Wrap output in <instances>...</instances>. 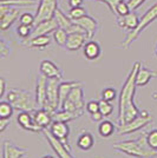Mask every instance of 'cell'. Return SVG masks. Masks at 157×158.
<instances>
[{
	"mask_svg": "<svg viewBox=\"0 0 157 158\" xmlns=\"http://www.w3.org/2000/svg\"><path fill=\"white\" fill-rule=\"evenodd\" d=\"M141 66L139 61H136L128 77L125 79L124 84L121 89L119 97H118V124L123 125L135 119L141 113V110L135 104V92H136V74Z\"/></svg>",
	"mask_w": 157,
	"mask_h": 158,
	"instance_id": "obj_1",
	"label": "cell"
},
{
	"mask_svg": "<svg viewBox=\"0 0 157 158\" xmlns=\"http://www.w3.org/2000/svg\"><path fill=\"white\" fill-rule=\"evenodd\" d=\"M115 151L124 153L134 158H156L157 151L152 150L146 140V132L142 133L136 139H126L112 144Z\"/></svg>",
	"mask_w": 157,
	"mask_h": 158,
	"instance_id": "obj_2",
	"label": "cell"
},
{
	"mask_svg": "<svg viewBox=\"0 0 157 158\" xmlns=\"http://www.w3.org/2000/svg\"><path fill=\"white\" fill-rule=\"evenodd\" d=\"M7 102H10L15 110L33 112L37 110L36 97L27 90L23 89H11L6 93Z\"/></svg>",
	"mask_w": 157,
	"mask_h": 158,
	"instance_id": "obj_3",
	"label": "cell"
},
{
	"mask_svg": "<svg viewBox=\"0 0 157 158\" xmlns=\"http://www.w3.org/2000/svg\"><path fill=\"white\" fill-rule=\"evenodd\" d=\"M156 19H157V2L154 4L151 7H149L148 11L139 18L138 26L136 27L135 30H132V31L129 32V34L126 35V38L124 39V41L122 43V47L125 48V50H128L131 43L137 39L138 37H139V34L143 32L144 30L149 26L151 23H154Z\"/></svg>",
	"mask_w": 157,
	"mask_h": 158,
	"instance_id": "obj_4",
	"label": "cell"
},
{
	"mask_svg": "<svg viewBox=\"0 0 157 158\" xmlns=\"http://www.w3.org/2000/svg\"><path fill=\"white\" fill-rule=\"evenodd\" d=\"M151 122H152V116L148 111L142 110L137 117L135 119H132L131 122L126 123V124H123V125H118L117 133L119 136L130 135V133H134V132L138 131V130H142L148 124H150Z\"/></svg>",
	"mask_w": 157,
	"mask_h": 158,
	"instance_id": "obj_5",
	"label": "cell"
},
{
	"mask_svg": "<svg viewBox=\"0 0 157 158\" xmlns=\"http://www.w3.org/2000/svg\"><path fill=\"white\" fill-rule=\"evenodd\" d=\"M85 102H84V91L83 85L74 86L71 90L69 97L64 102L62 110H69L73 112H82L84 113L85 109Z\"/></svg>",
	"mask_w": 157,
	"mask_h": 158,
	"instance_id": "obj_6",
	"label": "cell"
},
{
	"mask_svg": "<svg viewBox=\"0 0 157 158\" xmlns=\"http://www.w3.org/2000/svg\"><path fill=\"white\" fill-rule=\"evenodd\" d=\"M62 79L47 78V102L43 109H45L50 113L58 111L59 107V84Z\"/></svg>",
	"mask_w": 157,
	"mask_h": 158,
	"instance_id": "obj_7",
	"label": "cell"
},
{
	"mask_svg": "<svg viewBox=\"0 0 157 158\" xmlns=\"http://www.w3.org/2000/svg\"><path fill=\"white\" fill-rule=\"evenodd\" d=\"M57 8H58V0H40L38 10L34 15L36 17L34 25L39 24L41 21L54 18Z\"/></svg>",
	"mask_w": 157,
	"mask_h": 158,
	"instance_id": "obj_8",
	"label": "cell"
},
{
	"mask_svg": "<svg viewBox=\"0 0 157 158\" xmlns=\"http://www.w3.org/2000/svg\"><path fill=\"white\" fill-rule=\"evenodd\" d=\"M41 133H43L44 138L47 140V143L52 148V150L54 151V153L57 155L58 158H74L72 156V152L58 138H56L52 133L50 132L49 129H44L41 131Z\"/></svg>",
	"mask_w": 157,
	"mask_h": 158,
	"instance_id": "obj_9",
	"label": "cell"
},
{
	"mask_svg": "<svg viewBox=\"0 0 157 158\" xmlns=\"http://www.w3.org/2000/svg\"><path fill=\"white\" fill-rule=\"evenodd\" d=\"M49 130L56 138H58L72 152V148L70 145V127L67 125V123L53 120L52 124L49 127Z\"/></svg>",
	"mask_w": 157,
	"mask_h": 158,
	"instance_id": "obj_10",
	"label": "cell"
},
{
	"mask_svg": "<svg viewBox=\"0 0 157 158\" xmlns=\"http://www.w3.org/2000/svg\"><path fill=\"white\" fill-rule=\"evenodd\" d=\"M18 18H19L18 7L0 5V27H1V31L8 30Z\"/></svg>",
	"mask_w": 157,
	"mask_h": 158,
	"instance_id": "obj_11",
	"label": "cell"
},
{
	"mask_svg": "<svg viewBox=\"0 0 157 158\" xmlns=\"http://www.w3.org/2000/svg\"><path fill=\"white\" fill-rule=\"evenodd\" d=\"M36 103L38 109H43L47 102V78L40 73L36 83Z\"/></svg>",
	"mask_w": 157,
	"mask_h": 158,
	"instance_id": "obj_12",
	"label": "cell"
},
{
	"mask_svg": "<svg viewBox=\"0 0 157 158\" xmlns=\"http://www.w3.org/2000/svg\"><path fill=\"white\" fill-rule=\"evenodd\" d=\"M17 122L24 130L31 132H41L43 129L36 124L34 119H33L32 112L27 111H20L17 116Z\"/></svg>",
	"mask_w": 157,
	"mask_h": 158,
	"instance_id": "obj_13",
	"label": "cell"
},
{
	"mask_svg": "<svg viewBox=\"0 0 157 158\" xmlns=\"http://www.w3.org/2000/svg\"><path fill=\"white\" fill-rule=\"evenodd\" d=\"M58 27V23H57V20L54 19V18L45 20V21H41L39 24L34 25L33 32L30 38H34V37H38V35H47L50 33L54 32Z\"/></svg>",
	"mask_w": 157,
	"mask_h": 158,
	"instance_id": "obj_14",
	"label": "cell"
},
{
	"mask_svg": "<svg viewBox=\"0 0 157 158\" xmlns=\"http://www.w3.org/2000/svg\"><path fill=\"white\" fill-rule=\"evenodd\" d=\"M39 70L40 73L44 74L46 78L63 79V71L51 60H43L39 65Z\"/></svg>",
	"mask_w": 157,
	"mask_h": 158,
	"instance_id": "obj_15",
	"label": "cell"
},
{
	"mask_svg": "<svg viewBox=\"0 0 157 158\" xmlns=\"http://www.w3.org/2000/svg\"><path fill=\"white\" fill-rule=\"evenodd\" d=\"M89 39L86 33H69L65 48L69 51H78L85 45L86 40Z\"/></svg>",
	"mask_w": 157,
	"mask_h": 158,
	"instance_id": "obj_16",
	"label": "cell"
},
{
	"mask_svg": "<svg viewBox=\"0 0 157 158\" xmlns=\"http://www.w3.org/2000/svg\"><path fill=\"white\" fill-rule=\"evenodd\" d=\"M33 119L36 122V124L40 126L43 130L44 129H49L50 125L53 122V114L45 110V109H37L32 112Z\"/></svg>",
	"mask_w": 157,
	"mask_h": 158,
	"instance_id": "obj_17",
	"label": "cell"
},
{
	"mask_svg": "<svg viewBox=\"0 0 157 158\" xmlns=\"http://www.w3.org/2000/svg\"><path fill=\"white\" fill-rule=\"evenodd\" d=\"M73 21L85 31L89 39H92V38H93V35H95L96 32H97V27H98L97 21L93 19L92 17L87 15V14L84 15L83 18H80V19H76V20H73Z\"/></svg>",
	"mask_w": 157,
	"mask_h": 158,
	"instance_id": "obj_18",
	"label": "cell"
},
{
	"mask_svg": "<svg viewBox=\"0 0 157 158\" xmlns=\"http://www.w3.org/2000/svg\"><path fill=\"white\" fill-rule=\"evenodd\" d=\"M51 44V38L47 35H38L34 38H27L23 39L21 45L28 48H44Z\"/></svg>",
	"mask_w": 157,
	"mask_h": 158,
	"instance_id": "obj_19",
	"label": "cell"
},
{
	"mask_svg": "<svg viewBox=\"0 0 157 158\" xmlns=\"http://www.w3.org/2000/svg\"><path fill=\"white\" fill-rule=\"evenodd\" d=\"M138 23H139V18L135 12L131 11L130 13H128L126 15L123 17H118L117 18V24L119 27L128 30V31H132L138 26Z\"/></svg>",
	"mask_w": 157,
	"mask_h": 158,
	"instance_id": "obj_20",
	"label": "cell"
},
{
	"mask_svg": "<svg viewBox=\"0 0 157 158\" xmlns=\"http://www.w3.org/2000/svg\"><path fill=\"white\" fill-rule=\"evenodd\" d=\"M157 78V71L155 70H149L146 67L139 66L137 71V74H136V85L137 86H145L148 85V83L150 81L151 79Z\"/></svg>",
	"mask_w": 157,
	"mask_h": 158,
	"instance_id": "obj_21",
	"label": "cell"
},
{
	"mask_svg": "<svg viewBox=\"0 0 157 158\" xmlns=\"http://www.w3.org/2000/svg\"><path fill=\"white\" fill-rule=\"evenodd\" d=\"M78 85H83L82 81H60L59 84V107L58 110H62L63 107V104L65 102L69 94L71 92V90L74 87V86Z\"/></svg>",
	"mask_w": 157,
	"mask_h": 158,
	"instance_id": "obj_22",
	"label": "cell"
},
{
	"mask_svg": "<svg viewBox=\"0 0 157 158\" xmlns=\"http://www.w3.org/2000/svg\"><path fill=\"white\" fill-rule=\"evenodd\" d=\"M2 150L7 153L8 158H24L27 155L26 149L19 148V146L14 145L10 140H4V143H2Z\"/></svg>",
	"mask_w": 157,
	"mask_h": 158,
	"instance_id": "obj_23",
	"label": "cell"
},
{
	"mask_svg": "<svg viewBox=\"0 0 157 158\" xmlns=\"http://www.w3.org/2000/svg\"><path fill=\"white\" fill-rule=\"evenodd\" d=\"M83 53L87 60L98 59L100 56V46L97 41L90 39L89 41H86L85 45L83 46Z\"/></svg>",
	"mask_w": 157,
	"mask_h": 158,
	"instance_id": "obj_24",
	"label": "cell"
},
{
	"mask_svg": "<svg viewBox=\"0 0 157 158\" xmlns=\"http://www.w3.org/2000/svg\"><path fill=\"white\" fill-rule=\"evenodd\" d=\"M95 145V138L93 135L89 131H83L77 138V146L83 151L91 150Z\"/></svg>",
	"mask_w": 157,
	"mask_h": 158,
	"instance_id": "obj_25",
	"label": "cell"
},
{
	"mask_svg": "<svg viewBox=\"0 0 157 158\" xmlns=\"http://www.w3.org/2000/svg\"><path fill=\"white\" fill-rule=\"evenodd\" d=\"M82 112H73L69 110H58L53 113V120L57 122H63V123H69L72 120H76L79 117H82Z\"/></svg>",
	"mask_w": 157,
	"mask_h": 158,
	"instance_id": "obj_26",
	"label": "cell"
},
{
	"mask_svg": "<svg viewBox=\"0 0 157 158\" xmlns=\"http://www.w3.org/2000/svg\"><path fill=\"white\" fill-rule=\"evenodd\" d=\"M54 19L57 20V23H58V26L62 27V28H64L67 31L71 30V27L74 25V21L73 19L70 18V15H66L60 8H57V11H56V14H54Z\"/></svg>",
	"mask_w": 157,
	"mask_h": 158,
	"instance_id": "obj_27",
	"label": "cell"
},
{
	"mask_svg": "<svg viewBox=\"0 0 157 158\" xmlns=\"http://www.w3.org/2000/svg\"><path fill=\"white\" fill-rule=\"evenodd\" d=\"M116 131V125L110 120H102L99 122L98 133L102 138H109Z\"/></svg>",
	"mask_w": 157,
	"mask_h": 158,
	"instance_id": "obj_28",
	"label": "cell"
},
{
	"mask_svg": "<svg viewBox=\"0 0 157 158\" xmlns=\"http://www.w3.org/2000/svg\"><path fill=\"white\" fill-rule=\"evenodd\" d=\"M37 4V1L34 0H0V5H5V6H12V7H28L34 6Z\"/></svg>",
	"mask_w": 157,
	"mask_h": 158,
	"instance_id": "obj_29",
	"label": "cell"
},
{
	"mask_svg": "<svg viewBox=\"0 0 157 158\" xmlns=\"http://www.w3.org/2000/svg\"><path fill=\"white\" fill-rule=\"evenodd\" d=\"M67 37H69V33L66 30L62 28V27H58L54 32H53V39L56 41V44L58 46L65 47L66 41H67Z\"/></svg>",
	"mask_w": 157,
	"mask_h": 158,
	"instance_id": "obj_30",
	"label": "cell"
},
{
	"mask_svg": "<svg viewBox=\"0 0 157 158\" xmlns=\"http://www.w3.org/2000/svg\"><path fill=\"white\" fill-rule=\"evenodd\" d=\"M14 107L10 102L0 103V118H11L13 114Z\"/></svg>",
	"mask_w": 157,
	"mask_h": 158,
	"instance_id": "obj_31",
	"label": "cell"
},
{
	"mask_svg": "<svg viewBox=\"0 0 157 158\" xmlns=\"http://www.w3.org/2000/svg\"><path fill=\"white\" fill-rule=\"evenodd\" d=\"M99 112L103 114V117H109L113 112V106L111 105L110 102H106L104 99L99 100Z\"/></svg>",
	"mask_w": 157,
	"mask_h": 158,
	"instance_id": "obj_32",
	"label": "cell"
},
{
	"mask_svg": "<svg viewBox=\"0 0 157 158\" xmlns=\"http://www.w3.org/2000/svg\"><path fill=\"white\" fill-rule=\"evenodd\" d=\"M33 28H34V26H28V25L20 24L19 26L17 27V34L19 35L20 38H23V39H27V38L31 37V34L33 32Z\"/></svg>",
	"mask_w": 157,
	"mask_h": 158,
	"instance_id": "obj_33",
	"label": "cell"
},
{
	"mask_svg": "<svg viewBox=\"0 0 157 158\" xmlns=\"http://www.w3.org/2000/svg\"><path fill=\"white\" fill-rule=\"evenodd\" d=\"M100 96H102V99L111 103V102H113L115 99L117 98V92H116V90L113 87H106L102 91Z\"/></svg>",
	"mask_w": 157,
	"mask_h": 158,
	"instance_id": "obj_34",
	"label": "cell"
},
{
	"mask_svg": "<svg viewBox=\"0 0 157 158\" xmlns=\"http://www.w3.org/2000/svg\"><path fill=\"white\" fill-rule=\"evenodd\" d=\"M146 140L151 149L157 151V129L146 132Z\"/></svg>",
	"mask_w": 157,
	"mask_h": 158,
	"instance_id": "obj_35",
	"label": "cell"
},
{
	"mask_svg": "<svg viewBox=\"0 0 157 158\" xmlns=\"http://www.w3.org/2000/svg\"><path fill=\"white\" fill-rule=\"evenodd\" d=\"M69 15H70V18L73 20L80 19V18H83L84 15H86V11H85V8L82 6L74 7V8H71V10H70Z\"/></svg>",
	"mask_w": 157,
	"mask_h": 158,
	"instance_id": "obj_36",
	"label": "cell"
},
{
	"mask_svg": "<svg viewBox=\"0 0 157 158\" xmlns=\"http://www.w3.org/2000/svg\"><path fill=\"white\" fill-rule=\"evenodd\" d=\"M20 24H24V25H28V26H34V23H36V17L32 15L31 13H25L20 14L19 17Z\"/></svg>",
	"mask_w": 157,
	"mask_h": 158,
	"instance_id": "obj_37",
	"label": "cell"
},
{
	"mask_svg": "<svg viewBox=\"0 0 157 158\" xmlns=\"http://www.w3.org/2000/svg\"><path fill=\"white\" fill-rule=\"evenodd\" d=\"M131 10L129 5H128V1H121L117 5V18L118 17H123V15H126L128 13H130Z\"/></svg>",
	"mask_w": 157,
	"mask_h": 158,
	"instance_id": "obj_38",
	"label": "cell"
},
{
	"mask_svg": "<svg viewBox=\"0 0 157 158\" xmlns=\"http://www.w3.org/2000/svg\"><path fill=\"white\" fill-rule=\"evenodd\" d=\"M93 1H98V2H104V4H106L112 13L115 14V15H117V5L121 1H123V0H93Z\"/></svg>",
	"mask_w": 157,
	"mask_h": 158,
	"instance_id": "obj_39",
	"label": "cell"
},
{
	"mask_svg": "<svg viewBox=\"0 0 157 158\" xmlns=\"http://www.w3.org/2000/svg\"><path fill=\"white\" fill-rule=\"evenodd\" d=\"M86 111L90 113H95V112H98L99 111V100H90L89 103H86L85 106Z\"/></svg>",
	"mask_w": 157,
	"mask_h": 158,
	"instance_id": "obj_40",
	"label": "cell"
},
{
	"mask_svg": "<svg viewBox=\"0 0 157 158\" xmlns=\"http://www.w3.org/2000/svg\"><path fill=\"white\" fill-rule=\"evenodd\" d=\"M0 54H1V58H6L10 54V46L4 39L0 40Z\"/></svg>",
	"mask_w": 157,
	"mask_h": 158,
	"instance_id": "obj_41",
	"label": "cell"
},
{
	"mask_svg": "<svg viewBox=\"0 0 157 158\" xmlns=\"http://www.w3.org/2000/svg\"><path fill=\"white\" fill-rule=\"evenodd\" d=\"M145 1H146V0H128V5H129L131 11L134 12V11H136L141 5H143Z\"/></svg>",
	"mask_w": 157,
	"mask_h": 158,
	"instance_id": "obj_42",
	"label": "cell"
},
{
	"mask_svg": "<svg viewBox=\"0 0 157 158\" xmlns=\"http://www.w3.org/2000/svg\"><path fill=\"white\" fill-rule=\"evenodd\" d=\"M11 124V118H0V132H4Z\"/></svg>",
	"mask_w": 157,
	"mask_h": 158,
	"instance_id": "obj_43",
	"label": "cell"
},
{
	"mask_svg": "<svg viewBox=\"0 0 157 158\" xmlns=\"http://www.w3.org/2000/svg\"><path fill=\"white\" fill-rule=\"evenodd\" d=\"M6 96V80L0 78V98H4Z\"/></svg>",
	"mask_w": 157,
	"mask_h": 158,
	"instance_id": "obj_44",
	"label": "cell"
},
{
	"mask_svg": "<svg viewBox=\"0 0 157 158\" xmlns=\"http://www.w3.org/2000/svg\"><path fill=\"white\" fill-rule=\"evenodd\" d=\"M90 118H91L92 122H96V123H97V122H102L104 117H103V114L98 111V112H95V113H90Z\"/></svg>",
	"mask_w": 157,
	"mask_h": 158,
	"instance_id": "obj_45",
	"label": "cell"
},
{
	"mask_svg": "<svg viewBox=\"0 0 157 158\" xmlns=\"http://www.w3.org/2000/svg\"><path fill=\"white\" fill-rule=\"evenodd\" d=\"M83 1H84V0H69V5H70L71 8H74V7L82 6Z\"/></svg>",
	"mask_w": 157,
	"mask_h": 158,
	"instance_id": "obj_46",
	"label": "cell"
},
{
	"mask_svg": "<svg viewBox=\"0 0 157 158\" xmlns=\"http://www.w3.org/2000/svg\"><path fill=\"white\" fill-rule=\"evenodd\" d=\"M1 151H2V158H8V156H7L6 152L4 151V150H1Z\"/></svg>",
	"mask_w": 157,
	"mask_h": 158,
	"instance_id": "obj_47",
	"label": "cell"
},
{
	"mask_svg": "<svg viewBox=\"0 0 157 158\" xmlns=\"http://www.w3.org/2000/svg\"><path fill=\"white\" fill-rule=\"evenodd\" d=\"M41 158H54L53 156H50V155H47V156H44V157H41Z\"/></svg>",
	"mask_w": 157,
	"mask_h": 158,
	"instance_id": "obj_48",
	"label": "cell"
},
{
	"mask_svg": "<svg viewBox=\"0 0 157 158\" xmlns=\"http://www.w3.org/2000/svg\"><path fill=\"white\" fill-rule=\"evenodd\" d=\"M34 1H37V2H38V1H40V0H34Z\"/></svg>",
	"mask_w": 157,
	"mask_h": 158,
	"instance_id": "obj_49",
	"label": "cell"
},
{
	"mask_svg": "<svg viewBox=\"0 0 157 158\" xmlns=\"http://www.w3.org/2000/svg\"><path fill=\"white\" fill-rule=\"evenodd\" d=\"M156 50H157V44H156Z\"/></svg>",
	"mask_w": 157,
	"mask_h": 158,
	"instance_id": "obj_50",
	"label": "cell"
},
{
	"mask_svg": "<svg viewBox=\"0 0 157 158\" xmlns=\"http://www.w3.org/2000/svg\"><path fill=\"white\" fill-rule=\"evenodd\" d=\"M156 56H157V50H156Z\"/></svg>",
	"mask_w": 157,
	"mask_h": 158,
	"instance_id": "obj_51",
	"label": "cell"
}]
</instances>
